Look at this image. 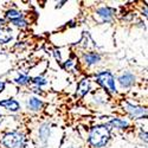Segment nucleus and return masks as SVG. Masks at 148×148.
<instances>
[{
  "label": "nucleus",
  "mask_w": 148,
  "mask_h": 148,
  "mask_svg": "<svg viewBox=\"0 0 148 148\" xmlns=\"http://www.w3.org/2000/svg\"><path fill=\"white\" fill-rule=\"evenodd\" d=\"M110 128L107 125L94 126L89 132V143L95 148H102L108 145L110 140Z\"/></svg>",
  "instance_id": "nucleus-1"
},
{
  "label": "nucleus",
  "mask_w": 148,
  "mask_h": 148,
  "mask_svg": "<svg viewBox=\"0 0 148 148\" xmlns=\"http://www.w3.org/2000/svg\"><path fill=\"white\" fill-rule=\"evenodd\" d=\"M95 79L106 91H108L110 94H116L117 92L115 77L109 70H104V71H100V72L95 73Z\"/></svg>",
  "instance_id": "nucleus-2"
},
{
  "label": "nucleus",
  "mask_w": 148,
  "mask_h": 148,
  "mask_svg": "<svg viewBox=\"0 0 148 148\" xmlns=\"http://www.w3.org/2000/svg\"><path fill=\"white\" fill-rule=\"evenodd\" d=\"M0 142L6 148H23L25 143V135L20 132H10L4 135Z\"/></svg>",
  "instance_id": "nucleus-3"
},
{
  "label": "nucleus",
  "mask_w": 148,
  "mask_h": 148,
  "mask_svg": "<svg viewBox=\"0 0 148 148\" xmlns=\"http://www.w3.org/2000/svg\"><path fill=\"white\" fill-rule=\"evenodd\" d=\"M123 108L129 114V116L132 119L139 120V119H146L147 117V110L146 108L141 107V106H136V104H132L129 102H125L123 103Z\"/></svg>",
  "instance_id": "nucleus-4"
},
{
  "label": "nucleus",
  "mask_w": 148,
  "mask_h": 148,
  "mask_svg": "<svg viewBox=\"0 0 148 148\" xmlns=\"http://www.w3.org/2000/svg\"><path fill=\"white\" fill-rule=\"evenodd\" d=\"M97 20L101 23H112L115 17V10L109 6H102L96 10Z\"/></svg>",
  "instance_id": "nucleus-5"
},
{
  "label": "nucleus",
  "mask_w": 148,
  "mask_h": 148,
  "mask_svg": "<svg viewBox=\"0 0 148 148\" xmlns=\"http://www.w3.org/2000/svg\"><path fill=\"white\" fill-rule=\"evenodd\" d=\"M135 81H136V77H135V75L133 72H130V71L123 72L122 75H120L119 78H117L119 84L121 85V88H123V89H128V88L133 87V85L135 84Z\"/></svg>",
  "instance_id": "nucleus-6"
},
{
  "label": "nucleus",
  "mask_w": 148,
  "mask_h": 148,
  "mask_svg": "<svg viewBox=\"0 0 148 148\" xmlns=\"http://www.w3.org/2000/svg\"><path fill=\"white\" fill-rule=\"evenodd\" d=\"M89 90H90V79L89 78H83V79L79 81V83L77 85V90H76L75 96L77 98L84 97L89 92Z\"/></svg>",
  "instance_id": "nucleus-7"
},
{
  "label": "nucleus",
  "mask_w": 148,
  "mask_h": 148,
  "mask_svg": "<svg viewBox=\"0 0 148 148\" xmlns=\"http://www.w3.org/2000/svg\"><path fill=\"white\" fill-rule=\"evenodd\" d=\"M101 55L98 52H87L83 55V62L87 66H92L96 65L97 63L101 62Z\"/></svg>",
  "instance_id": "nucleus-8"
},
{
  "label": "nucleus",
  "mask_w": 148,
  "mask_h": 148,
  "mask_svg": "<svg viewBox=\"0 0 148 148\" xmlns=\"http://www.w3.org/2000/svg\"><path fill=\"white\" fill-rule=\"evenodd\" d=\"M38 136H39V141L46 146L47 141H49V136H50V125L47 122L42 123L38 129Z\"/></svg>",
  "instance_id": "nucleus-9"
},
{
  "label": "nucleus",
  "mask_w": 148,
  "mask_h": 148,
  "mask_svg": "<svg viewBox=\"0 0 148 148\" xmlns=\"http://www.w3.org/2000/svg\"><path fill=\"white\" fill-rule=\"evenodd\" d=\"M107 126L109 127H113V128H116V129H127L129 127V122L126 121V120H122V119H117V117H112L107 123Z\"/></svg>",
  "instance_id": "nucleus-10"
},
{
  "label": "nucleus",
  "mask_w": 148,
  "mask_h": 148,
  "mask_svg": "<svg viewBox=\"0 0 148 148\" xmlns=\"http://www.w3.org/2000/svg\"><path fill=\"white\" fill-rule=\"evenodd\" d=\"M0 106L6 108L7 110H10L12 113H16L18 110H20V103L18 101H16L14 98H7V100L0 101Z\"/></svg>",
  "instance_id": "nucleus-11"
},
{
  "label": "nucleus",
  "mask_w": 148,
  "mask_h": 148,
  "mask_svg": "<svg viewBox=\"0 0 148 148\" xmlns=\"http://www.w3.org/2000/svg\"><path fill=\"white\" fill-rule=\"evenodd\" d=\"M44 103L42 100H39L38 97H29V100H27V108L30 110H32V112H39V110L43 108Z\"/></svg>",
  "instance_id": "nucleus-12"
},
{
  "label": "nucleus",
  "mask_w": 148,
  "mask_h": 148,
  "mask_svg": "<svg viewBox=\"0 0 148 148\" xmlns=\"http://www.w3.org/2000/svg\"><path fill=\"white\" fill-rule=\"evenodd\" d=\"M5 17H6V19H8L10 21L16 20V19H20V18H24V16H23L21 12L18 11V10H16V8H11V10H8V11H6Z\"/></svg>",
  "instance_id": "nucleus-13"
},
{
  "label": "nucleus",
  "mask_w": 148,
  "mask_h": 148,
  "mask_svg": "<svg viewBox=\"0 0 148 148\" xmlns=\"http://www.w3.org/2000/svg\"><path fill=\"white\" fill-rule=\"evenodd\" d=\"M14 82L18 85H20V87H24V85H26V84H29L31 82V78L27 75H21V73H20L17 78H14Z\"/></svg>",
  "instance_id": "nucleus-14"
},
{
  "label": "nucleus",
  "mask_w": 148,
  "mask_h": 148,
  "mask_svg": "<svg viewBox=\"0 0 148 148\" xmlns=\"http://www.w3.org/2000/svg\"><path fill=\"white\" fill-rule=\"evenodd\" d=\"M12 25H14L16 27H19V29H25L29 26V23L24 19V18H20V19H16V20H12L10 21Z\"/></svg>",
  "instance_id": "nucleus-15"
},
{
  "label": "nucleus",
  "mask_w": 148,
  "mask_h": 148,
  "mask_svg": "<svg viewBox=\"0 0 148 148\" xmlns=\"http://www.w3.org/2000/svg\"><path fill=\"white\" fill-rule=\"evenodd\" d=\"M31 82L34 84V87H38V88H42V87H44V85L47 84V81L42 76H37V77L32 78Z\"/></svg>",
  "instance_id": "nucleus-16"
},
{
  "label": "nucleus",
  "mask_w": 148,
  "mask_h": 148,
  "mask_svg": "<svg viewBox=\"0 0 148 148\" xmlns=\"http://www.w3.org/2000/svg\"><path fill=\"white\" fill-rule=\"evenodd\" d=\"M73 66V62H72V59H68L66 62H65V63H64V65H63V68L64 69H71Z\"/></svg>",
  "instance_id": "nucleus-17"
},
{
  "label": "nucleus",
  "mask_w": 148,
  "mask_h": 148,
  "mask_svg": "<svg viewBox=\"0 0 148 148\" xmlns=\"http://www.w3.org/2000/svg\"><path fill=\"white\" fill-rule=\"evenodd\" d=\"M53 55H55V58H56V60H58V62H62V57H60V52H59V50H53Z\"/></svg>",
  "instance_id": "nucleus-18"
},
{
  "label": "nucleus",
  "mask_w": 148,
  "mask_h": 148,
  "mask_svg": "<svg viewBox=\"0 0 148 148\" xmlns=\"http://www.w3.org/2000/svg\"><path fill=\"white\" fill-rule=\"evenodd\" d=\"M140 138H141V140H143L145 142H147V132H142V130H141Z\"/></svg>",
  "instance_id": "nucleus-19"
},
{
  "label": "nucleus",
  "mask_w": 148,
  "mask_h": 148,
  "mask_svg": "<svg viewBox=\"0 0 148 148\" xmlns=\"http://www.w3.org/2000/svg\"><path fill=\"white\" fill-rule=\"evenodd\" d=\"M33 91L34 92H37V94H43V91H42V88H38V87H33Z\"/></svg>",
  "instance_id": "nucleus-20"
},
{
  "label": "nucleus",
  "mask_w": 148,
  "mask_h": 148,
  "mask_svg": "<svg viewBox=\"0 0 148 148\" xmlns=\"http://www.w3.org/2000/svg\"><path fill=\"white\" fill-rule=\"evenodd\" d=\"M4 89H5V82L0 81V92H3V91H4Z\"/></svg>",
  "instance_id": "nucleus-21"
},
{
  "label": "nucleus",
  "mask_w": 148,
  "mask_h": 148,
  "mask_svg": "<svg viewBox=\"0 0 148 148\" xmlns=\"http://www.w3.org/2000/svg\"><path fill=\"white\" fill-rule=\"evenodd\" d=\"M64 4H66V1H59V3H57V5H56V8H60V7L63 6Z\"/></svg>",
  "instance_id": "nucleus-22"
},
{
  "label": "nucleus",
  "mask_w": 148,
  "mask_h": 148,
  "mask_svg": "<svg viewBox=\"0 0 148 148\" xmlns=\"http://www.w3.org/2000/svg\"><path fill=\"white\" fill-rule=\"evenodd\" d=\"M3 36V32H1V30H0V37H1Z\"/></svg>",
  "instance_id": "nucleus-23"
},
{
  "label": "nucleus",
  "mask_w": 148,
  "mask_h": 148,
  "mask_svg": "<svg viewBox=\"0 0 148 148\" xmlns=\"http://www.w3.org/2000/svg\"><path fill=\"white\" fill-rule=\"evenodd\" d=\"M68 148H70V147H68Z\"/></svg>",
  "instance_id": "nucleus-24"
},
{
  "label": "nucleus",
  "mask_w": 148,
  "mask_h": 148,
  "mask_svg": "<svg viewBox=\"0 0 148 148\" xmlns=\"http://www.w3.org/2000/svg\"><path fill=\"white\" fill-rule=\"evenodd\" d=\"M0 122H1V121H0Z\"/></svg>",
  "instance_id": "nucleus-25"
}]
</instances>
